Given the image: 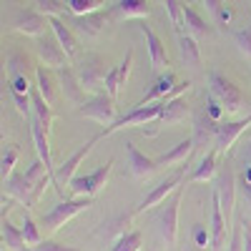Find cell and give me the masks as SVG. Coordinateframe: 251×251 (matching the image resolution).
<instances>
[{
  "label": "cell",
  "instance_id": "obj_1",
  "mask_svg": "<svg viewBox=\"0 0 251 251\" xmlns=\"http://www.w3.org/2000/svg\"><path fill=\"white\" fill-rule=\"evenodd\" d=\"M208 91L219 98V103L224 106V111L228 116H236V113L246 111V106H249V100L241 93V88L236 86L231 78H226L219 71H208Z\"/></svg>",
  "mask_w": 251,
  "mask_h": 251
},
{
  "label": "cell",
  "instance_id": "obj_2",
  "mask_svg": "<svg viewBox=\"0 0 251 251\" xmlns=\"http://www.w3.org/2000/svg\"><path fill=\"white\" fill-rule=\"evenodd\" d=\"M75 73L80 78V86L86 88V93H106V58L98 55V53H88L86 58H80V63L75 66Z\"/></svg>",
  "mask_w": 251,
  "mask_h": 251
},
{
  "label": "cell",
  "instance_id": "obj_3",
  "mask_svg": "<svg viewBox=\"0 0 251 251\" xmlns=\"http://www.w3.org/2000/svg\"><path fill=\"white\" fill-rule=\"evenodd\" d=\"M236 174H234V163H231V153H226L224 161L219 163V174H216V188L214 191L219 194L221 208H224V216L231 226L234 219V203H236Z\"/></svg>",
  "mask_w": 251,
  "mask_h": 251
},
{
  "label": "cell",
  "instance_id": "obj_4",
  "mask_svg": "<svg viewBox=\"0 0 251 251\" xmlns=\"http://www.w3.org/2000/svg\"><path fill=\"white\" fill-rule=\"evenodd\" d=\"M103 136L98 133V136H93V138H88L83 146H78V151H73L66 161H63L60 166H55V171H53V186H55V191L60 194V196H66V188H71V181L75 178V171H78V166L83 163V158H86L88 153H91V149L100 141Z\"/></svg>",
  "mask_w": 251,
  "mask_h": 251
},
{
  "label": "cell",
  "instance_id": "obj_5",
  "mask_svg": "<svg viewBox=\"0 0 251 251\" xmlns=\"http://www.w3.org/2000/svg\"><path fill=\"white\" fill-rule=\"evenodd\" d=\"M93 203V196H73V199H66L60 201L58 206H53L48 214L40 216V224H43L48 231H58L60 226H66L73 216H78L80 211H86V208Z\"/></svg>",
  "mask_w": 251,
  "mask_h": 251
},
{
  "label": "cell",
  "instance_id": "obj_6",
  "mask_svg": "<svg viewBox=\"0 0 251 251\" xmlns=\"http://www.w3.org/2000/svg\"><path fill=\"white\" fill-rule=\"evenodd\" d=\"M183 186L186 183H181L176 191L171 194V199H166L161 203V211L156 216L158 234H161V239L169 244V246H174L176 244V236H178V206H181V199H183Z\"/></svg>",
  "mask_w": 251,
  "mask_h": 251
},
{
  "label": "cell",
  "instance_id": "obj_7",
  "mask_svg": "<svg viewBox=\"0 0 251 251\" xmlns=\"http://www.w3.org/2000/svg\"><path fill=\"white\" fill-rule=\"evenodd\" d=\"M78 116L83 118H91L96 123H100L103 128H108L118 121V111H116V98H111L108 93H98L91 100L80 103L78 106Z\"/></svg>",
  "mask_w": 251,
  "mask_h": 251
},
{
  "label": "cell",
  "instance_id": "obj_8",
  "mask_svg": "<svg viewBox=\"0 0 251 251\" xmlns=\"http://www.w3.org/2000/svg\"><path fill=\"white\" fill-rule=\"evenodd\" d=\"M161 111H163V100H156V103H149V106H133L131 113L121 116L113 126L108 128H103L100 136H111L121 128H133V126H146V123H153L161 118Z\"/></svg>",
  "mask_w": 251,
  "mask_h": 251
},
{
  "label": "cell",
  "instance_id": "obj_9",
  "mask_svg": "<svg viewBox=\"0 0 251 251\" xmlns=\"http://www.w3.org/2000/svg\"><path fill=\"white\" fill-rule=\"evenodd\" d=\"M113 158H108L103 166H98L96 171H91V174H80V176H75L73 181H71V191H73V196H96L103 186H106V181H108V176H111V171H113Z\"/></svg>",
  "mask_w": 251,
  "mask_h": 251
},
{
  "label": "cell",
  "instance_id": "obj_10",
  "mask_svg": "<svg viewBox=\"0 0 251 251\" xmlns=\"http://www.w3.org/2000/svg\"><path fill=\"white\" fill-rule=\"evenodd\" d=\"M183 181H186V163L181 166V169H178L176 174H171L169 178H163L158 186H153L151 191L146 194V199H143V201L136 206V211H133V214H143V211H149V208H153V206L163 203V201L169 199V196L176 191V188H178Z\"/></svg>",
  "mask_w": 251,
  "mask_h": 251
},
{
  "label": "cell",
  "instance_id": "obj_11",
  "mask_svg": "<svg viewBox=\"0 0 251 251\" xmlns=\"http://www.w3.org/2000/svg\"><path fill=\"white\" fill-rule=\"evenodd\" d=\"M35 50H38V58H40V63L43 66H48V68H63V66H68V53H66V48L60 46V40L58 38H50V35H40V38H35Z\"/></svg>",
  "mask_w": 251,
  "mask_h": 251
},
{
  "label": "cell",
  "instance_id": "obj_12",
  "mask_svg": "<svg viewBox=\"0 0 251 251\" xmlns=\"http://www.w3.org/2000/svg\"><path fill=\"white\" fill-rule=\"evenodd\" d=\"M216 133H219V121H214L211 116L203 111L194 113V143H196V151H208L216 146Z\"/></svg>",
  "mask_w": 251,
  "mask_h": 251
},
{
  "label": "cell",
  "instance_id": "obj_13",
  "mask_svg": "<svg viewBox=\"0 0 251 251\" xmlns=\"http://www.w3.org/2000/svg\"><path fill=\"white\" fill-rule=\"evenodd\" d=\"M3 188H5V194L20 203H25V206H35L40 199H38V188L35 183L25 176V174H13L8 181H3Z\"/></svg>",
  "mask_w": 251,
  "mask_h": 251
},
{
  "label": "cell",
  "instance_id": "obj_14",
  "mask_svg": "<svg viewBox=\"0 0 251 251\" xmlns=\"http://www.w3.org/2000/svg\"><path fill=\"white\" fill-rule=\"evenodd\" d=\"M46 25H50L48 15H43L40 10H20L15 18H13V30L15 33H23V35H33V38H40L46 35Z\"/></svg>",
  "mask_w": 251,
  "mask_h": 251
},
{
  "label": "cell",
  "instance_id": "obj_15",
  "mask_svg": "<svg viewBox=\"0 0 251 251\" xmlns=\"http://www.w3.org/2000/svg\"><path fill=\"white\" fill-rule=\"evenodd\" d=\"M251 126V113L246 118L239 121H221L219 123V133H216V149L221 151V156L231 153V146L239 141V136Z\"/></svg>",
  "mask_w": 251,
  "mask_h": 251
},
{
  "label": "cell",
  "instance_id": "obj_16",
  "mask_svg": "<svg viewBox=\"0 0 251 251\" xmlns=\"http://www.w3.org/2000/svg\"><path fill=\"white\" fill-rule=\"evenodd\" d=\"M126 158H128V171L136 178H151L161 166L156 163V158H149L146 153H141L136 149L133 141H126Z\"/></svg>",
  "mask_w": 251,
  "mask_h": 251
},
{
  "label": "cell",
  "instance_id": "obj_17",
  "mask_svg": "<svg viewBox=\"0 0 251 251\" xmlns=\"http://www.w3.org/2000/svg\"><path fill=\"white\" fill-rule=\"evenodd\" d=\"M71 28L80 35H86V38H93L103 30V25H106V20H111L108 10H96V13H88V15H68L66 18Z\"/></svg>",
  "mask_w": 251,
  "mask_h": 251
},
{
  "label": "cell",
  "instance_id": "obj_18",
  "mask_svg": "<svg viewBox=\"0 0 251 251\" xmlns=\"http://www.w3.org/2000/svg\"><path fill=\"white\" fill-rule=\"evenodd\" d=\"M55 73H58V83H60V91H63V96H66V100L75 103V106L86 103V88L80 86V78H78L75 68L63 66Z\"/></svg>",
  "mask_w": 251,
  "mask_h": 251
},
{
  "label": "cell",
  "instance_id": "obj_19",
  "mask_svg": "<svg viewBox=\"0 0 251 251\" xmlns=\"http://www.w3.org/2000/svg\"><path fill=\"white\" fill-rule=\"evenodd\" d=\"M133 48H128V53H126V58L118 63V66H113L111 71H108V75H106V93L111 96V98H118V93H121V88L126 86V80H128V75H131V68H133Z\"/></svg>",
  "mask_w": 251,
  "mask_h": 251
},
{
  "label": "cell",
  "instance_id": "obj_20",
  "mask_svg": "<svg viewBox=\"0 0 251 251\" xmlns=\"http://www.w3.org/2000/svg\"><path fill=\"white\" fill-rule=\"evenodd\" d=\"M228 221H226V216H224V208H221V201H219V194L214 191L211 194V251H219L221 246H224V241H226V234H228Z\"/></svg>",
  "mask_w": 251,
  "mask_h": 251
},
{
  "label": "cell",
  "instance_id": "obj_21",
  "mask_svg": "<svg viewBox=\"0 0 251 251\" xmlns=\"http://www.w3.org/2000/svg\"><path fill=\"white\" fill-rule=\"evenodd\" d=\"M141 33H143V38H146V46H149L151 68H153V71H163L166 66H169V53H166L163 40L158 38V33H156L151 25H146V23H141Z\"/></svg>",
  "mask_w": 251,
  "mask_h": 251
},
{
  "label": "cell",
  "instance_id": "obj_22",
  "mask_svg": "<svg viewBox=\"0 0 251 251\" xmlns=\"http://www.w3.org/2000/svg\"><path fill=\"white\" fill-rule=\"evenodd\" d=\"M176 73L174 71H166L163 75H158L156 78V83H153V88L146 93L136 106H149V103H156V100H169L171 96H174V91H176Z\"/></svg>",
  "mask_w": 251,
  "mask_h": 251
},
{
  "label": "cell",
  "instance_id": "obj_23",
  "mask_svg": "<svg viewBox=\"0 0 251 251\" xmlns=\"http://www.w3.org/2000/svg\"><path fill=\"white\" fill-rule=\"evenodd\" d=\"M219 156H221V151L216 149H208L203 156H201V161H199V166L191 171V176H186V183H199V181H211L216 174H219Z\"/></svg>",
  "mask_w": 251,
  "mask_h": 251
},
{
  "label": "cell",
  "instance_id": "obj_24",
  "mask_svg": "<svg viewBox=\"0 0 251 251\" xmlns=\"http://www.w3.org/2000/svg\"><path fill=\"white\" fill-rule=\"evenodd\" d=\"M151 5L149 0H116L108 10L111 20H131V18H149Z\"/></svg>",
  "mask_w": 251,
  "mask_h": 251
},
{
  "label": "cell",
  "instance_id": "obj_25",
  "mask_svg": "<svg viewBox=\"0 0 251 251\" xmlns=\"http://www.w3.org/2000/svg\"><path fill=\"white\" fill-rule=\"evenodd\" d=\"M35 83H38V91H40V96H43L50 106H55V100H58V75L48 68V66H43V63H40V66H35Z\"/></svg>",
  "mask_w": 251,
  "mask_h": 251
},
{
  "label": "cell",
  "instance_id": "obj_26",
  "mask_svg": "<svg viewBox=\"0 0 251 251\" xmlns=\"http://www.w3.org/2000/svg\"><path fill=\"white\" fill-rule=\"evenodd\" d=\"M196 151V143H194V136H186L183 141H178L171 151H166L156 158L158 166H174V163H186L188 156Z\"/></svg>",
  "mask_w": 251,
  "mask_h": 251
},
{
  "label": "cell",
  "instance_id": "obj_27",
  "mask_svg": "<svg viewBox=\"0 0 251 251\" xmlns=\"http://www.w3.org/2000/svg\"><path fill=\"white\" fill-rule=\"evenodd\" d=\"M191 116V106H188L186 96H176V98H169L163 100V111H161V118L163 123H178V121H186Z\"/></svg>",
  "mask_w": 251,
  "mask_h": 251
},
{
  "label": "cell",
  "instance_id": "obj_28",
  "mask_svg": "<svg viewBox=\"0 0 251 251\" xmlns=\"http://www.w3.org/2000/svg\"><path fill=\"white\" fill-rule=\"evenodd\" d=\"M178 53H181V60L186 63L188 68H199L201 66V48L196 43V38L191 33H178Z\"/></svg>",
  "mask_w": 251,
  "mask_h": 251
},
{
  "label": "cell",
  "instance_id": "obj_29",
  "mask_svg": "<svg viewBox=\"0 0 251 251\" xmlns=\"http://www.w3.org/2000/svg\"><path fill=\"white\" fill-rule=\"evenodd\" d=\"M48 20H50V28H53L55 38L60 40V46L66 48V53H68V55H73V53H75V48H78L75 30L68 25V20H63V18H58V15H50Z\"/></svg>",
  "mask_w": 251,
  "mask_h": 251
},
{
  "label": "cell",
  "instance_id": "obj_30",
  "mask_svg": "<svg viewBox=\"0 0 251 251\" xmlns=\"http://www.w3.org/2000/svg\"><path fill=\"white\" fill-rule=\"evenodd\" d=\"M30 100H33V116L40 121V126L50 133L53 131V118H55V113H53V106L50 103L40 96V91L38 88H33L30 91Z\"/></svg>",
  "mask_w": 251,
  "mask_h": 251
},
{
  "label": "cell",
  "instance_id": "obj_31",
  "mask_svg": "<svg viewBox=\"0 0 251 251\" xmlns=\"http://www.w3.org/2000/svg\"><path fill=\"white\" fill-rule=\"evenodd\" d=\"M183 25H186V30L191 35H208L211 33V28L206 25V20L191 5H183Z\"/></svg>",
  "mask_w": 251,
  "mask_h": 251
},
{
  "label": "cell",
  "instance_id": "obj_32",
  "mask_svg": "<svg viewBox=\"0 0 251 251\" xmlns=\"http://www.w3.org/2000/svg\"><path fill=\"white\" fill-rule=\"evenodd\" d=\"M33 5H35V10H40V13L48 15V18L50 15H58V18L66 20L68 15H73L66 0H33Z\"/></svg>",
  "mask_w": 251,
  "mask_h": 251
},
{
  "label": "cell",
  "instance_id": "obj_33",
  "mask_svg": "<svg viewBox=\"0 0 251 251\" xmlns=\"http://www.w3.org/2000/svg\"><path fill=\"white\" fill-rule=\"evenodd\" d=\"M18 156H20V149H18L15 143H5L3 146V156H0V176H3V181H8L13 176Z\"/></svg>",
  "mask_w": 251,
  "mask_h": 251
},
{
  "label": "cell",
  "instance_id": "obj_34",
  "mask_svg": "<svg viewBox=\"0 0 251 251\" xmlns=\"http://www.w3.org/2000/svg\"><path fill=\"white\" fill-rule=\"evenodd\" d=\"M3 244L10 249V251H20L25 246V239H23V231H20L18 226H13L8 219H3Z\"/></svg>",
  "mask_w": 251,
  "mask_h": 251
},
{
  "label": "cell",
  "instance_id": "obj_35",
  "mask_svg": "<svg viewBox=\"0 0 251 251\" xmlns=\"http://www.w3.org/2000/svg\"><path fill=\"white\" fill-rule=\"evenodd\" d=\"M141 244H143L141 231H123L116 239V244H113L111 251H141Z\"/></svg>",
  "mask_w": 251,
  "mask_h": 251
},
{
  "label": "cell",
  "instance_id": "obj_36",
  "mask_svg": "<svg viewBox=\"0 0 251 251\" xmlns=\"http://www.w3.org/2000/svg\"><path fill=\"white\" fill-rule=\"evenodd\" d=\"M20 231H23V239H25V246H38L43 241V234H40V226L30 219V216H23V224H20Z\"/></svg>",
  "mask_w": 251,
  "mask_h": 251
},
{
  "label": "cell",
  "instance_id": "obj_37",
  "mask_svg": "<svg viewBox=\"0 0 251 251\" xmlns=\"http://www.w3.org/2000/svg\"><path fill=\"white\" fill-rule=\"evenodd\" d=\"M100 5H106V0H68V8L73 15H88L100 10Z\"/></svg>",
  "mask_w": 251,
  "mask_h": 251
},
{
  "label": "cell",
  "instance_id": "obj_38",
  "mask_svg": "<svg viewBox=\"0 0 251 251\" xmlns=\"http://www.w3.org/2000/svg\"><path fill=\"white\" fill-rule=\"evenodd\" d=\"M163 3H166V13H169L174 28H176L178 33H183V30H181V28H183V3H181V0H163Z\"/></svg>",
  "mask_w": 251,
  "mask_h": 251
},
{
  "label": "cell",
  "instance_id": "obj_39",
  "mask_svg": "<svg viewBox=\"0 0 251 251\" xmlns=\"http://www.w3.org/2000/svg\"><path fill=\"white\" fill-rule=\"evenodd\" d=\"M234 43H236V48L244 58H251V25L234 30Z\"/></svg>",
  "mask_w": 251,
  "mask_h": 251
},
{
  "label": "cell",
  "instance_id": "obj_40",
  "mask_svg": "<svg viewBox=\"0 0 251 251\" xmlns=\"http://www.w3.org/2000/svg\"><path fill=\"white\" fill-rule=\"evenodd\" d=\"M206 113L211 116L214 121H219V123H221V116L226 113V111H224V106L219 103V98H216L211 91H208V96H206Z\"/></svg>",
  "mask_w": 251,
  "mask_h": 251
},
{
  "label": "cell",
  "instance_id": "obj_41",
  "mask_svg": "<svg viewBox=\"0 0 251 251\" xmlns=\"http://www.w3.org/2000/svg\"><path fill=\"white\" fill-rule=\"evenodd\" d=\"M10 91H13V93H30L33 88H30L28 75H25V73H15V75H10Z\"/></svg>",
  "mask_w": 251,
  "mask_h": 251
},
{
  "label": "cell",
  "instance_id": "obj_42",
  "mask_svg": "<svg viewBox=\"0 0 251 251\" xmlns=\"http://www.w3.org/2000/svg\"><path fill=\"white\" fill-rule=\"evenodd\" d=\"M30 251H78V249H75V246H66V244H58V241L46 239V241H40L38 246H33Z\"/></svg>",
  "mask_w": 251,
  "mask_h": 251
},
{
  "label": "cell",
  "instance_id": "obj_43",
  "mask_svg": "<svg viewBox=\"0 0 251 251\" xmlns=\"http://www.w3.org/2000/svg\"><path fill=\"white\" fill-rule=\"evenodd\" d=\"M241 239H244V251H251V221H249V216H241Z\"/></svg>",
  "mask_w": 251,
  "mask_h": 251
},
{
  "label": "cell",
  "instance_id": "obj_44",
  "mask_svg": "<svg viewBox=\"0 0 251 251\" xmlns=\"http://www.w3.org/2000/svg\"><path fill=\"white\" fill-rule=\"evenodd\" d=\"M194 241H196V246L206 249V244L211 241V234H206L203 226H196V228H194Z\"/></svg>",
  "mask_w": 251,
  "mask_h": 251
},
{
  "label": "cell",
  "instance_id": "obj_45",
  "mask_svg": "<svg viewBox=\"0 0 251 251\" xmlns=\"http://www.w3.org/2000/svg\"><path fill=\"white\" fill-rule=\"evenodd\" d=\"M226 251H244V239H241V224L239 228H234V234H231V244H228Z\"/></svg>",
  "mask_w": 251,
  "mask_h": 251
},
{
  "label": "cell",
  "instance_id": "obj_46",
  "mask_svg": "<svg viewBox=\"0 0 251 251\" xmlns=\"http://www.w3.org/2000/svg\"><path fill=\"white\" fill-rule=\"evenodd\" d=\"M239 161L244 163V166H251V141H246V143H241L239 146Z\"/></svg>",
  "mask_w": 251,
  "mask_h": 251
},
{
  "label": "cell",
  "instance_id": "obj_47",
  "mask_svg": "<svg viewBox=\"0 0 251 251\" xmlns=\"http://www.w3.org/2000/svg\"><path fill=\"white\" fill-rule=\"evenodd\" d=\"M239 194L244 196V201H246V206H249V214H251V181H244V178H241V183H239Z\"/></svg>",
  "mask_w": 251,
  "mask_h": 251
},
{
  "label": "cell",
  "instance_id": "obj_48",
  "mask_svg": "<svg viewBox=\"0 0 251 251\" xmlns=\"http://www.w3.org/2000/svg\"><path fill=\"white\" fill-rule=\"evenodd\" d=\"M203 5H206V10L211 13L214 18H216V13L224 8V0H203Z\"/></svg>",
  "mask_w": 251,
  "mask_h": 251
},
{
  "label": "cell",
  "instance_id": "obj_49",
  "mask_svg": "<svg viewBox=\"0 0 251 251\" xmlns=\"http://www.w3.org/2000/svg\"><path fill=\"white\" fill-rule=\"evenodd\" d=\"M228 20H231V10H228V8L224 5V8L216 13V23H219V25H226Z\"/></svg>",
  "mask_w": 251,
  "mask_h": 251
},
{
  "label": "cell",
  "instance_id": "obj_50",
  "mask_svg": "<svg viewBox=\"0 0 251 251\" xmlns=\"http://www.w3.org/2000/svg\"><path fill=\"white\" fill-rule=\"evenodd\" d=\"M113 3H116V0H113Z\"/></svg>",
  "mask_w": 251,
  "mask_h": 251
}]
</instances>
